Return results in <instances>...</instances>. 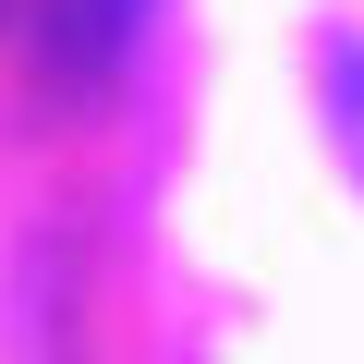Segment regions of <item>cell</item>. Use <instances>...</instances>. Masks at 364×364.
Listing matches in <instances>:
<instances>
[{
    "label": "cell",
    "mask_w": 364,
    "mask_h": 364,
    "mask_svg": "<svg viewBox=\"0 0 364 364\" xmlns=\"http://www.w3.org/2000/svg\"><path fill=\"white\" fill-rule=\"evenodd\" d=\"M134 13H146V0H61V61H109L134 37Z\"/></svg>",
    "instance_id": "6da1fadb"
},
{
    "label": "cell",
    "mask_w": 364,
    "mask_h": 364,
    "mask_svg": "<svg viewBox=\"0 0 364 364\" xmlns=\"http://www.w3.org/2000/svg\"><path fill=\"white\" fill-rule=\"evenodd\" d=\"M328 109H340V146H352V170H364V49H340V73H328Z\"/></svg>",
    "instance_id": "7a4b0ae2"
}]
</instances>
